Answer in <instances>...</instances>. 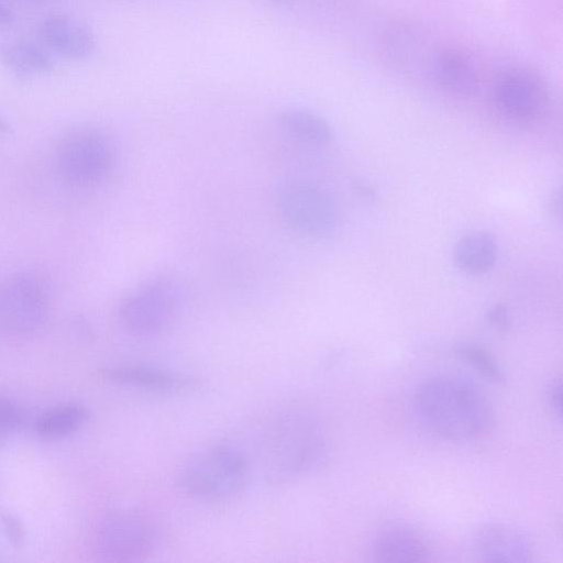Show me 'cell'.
<instances>
[{"instance_id": "1", "label": "cell", "mask_w": 563, "mask_h": 563, "mask_svg": "<svg viewBox=\"0 0 563 563\" xmlns=\"http://www.w3.org/2000/svg\"><path fill=\"white\" fill-rule=\"evenodd\" d=\"M419 423L437 438L466 442L486 434L494 422L490 402L474 384L449 375L432 377L412 400Z\"/></svg>"}, {"instance_id": "2", "label": "cell", "mask_w": 563, "mask_h": 563, "mask_svg": "<svg viewBox=\"0 0 563 563\" xmlns=\"http://www.w3.org/2000/svg\"><path fill=\"white\" fill-rule=\"evenodd\" d=\"M329 456V442L320 422L309 412L278 416L265 438V457L275 474L297 477L314 473Z\"/></svg>"}, {"instance_id": "3", "label": "cell", "mask_w": 563, "mask_h": 563, "mask_svg": "<svg viewBox=\"0 0 563 563\" xmlns=\"http://www.w3.org/2000/svg\"><path fill=\"white\" fill-rule=\"evenodd\" d=\"M245 456L230 445H213L190 457L179 470L176 485L185 495L202 501H225L246 484Z\"/></svg>"}, {"instance_id": "4", "label": "cell", "mask_w": 563, "mask_h": 563, "mask_svg": "<svg viewBox=\"0 0 563 563\" xmlns=\"http://www.w3.org/2000/svg\"><path fill=\"white\" fill-rule=\"evenodd\" d=\"M114 148L109 137L96 129H80L63 139L56 168L68 185L86 187L100 183L112 170Z\"/></svg>"}, {"instance_id": "5", "label": "cell", "mask_w": 563, "mask_h": 563, "mask_svg": "<svg viewBox=\"0 0 563 563\" xmlns=\"http://www.w3.org/2000/svg\"><path fill=\"white\" fill-rule=\"evenodd\" d=\"M180 286L167 277L155 278L135 289L119 309L123 327L136 335L166 330L177 318L181 303Z\"/></svg>"}, {"instance_id": "6", "label": "cell", "mask_w": 563, "mask_h": 563, "mask_svg": "<svg viewBox=\"0 0 563 563\" xmlns=\"http://www.w3.org/2000/svg\"><path fill=\"white\" fill-rule=\"evenodd\" d=\"M159 533L151 519L134 511L107 516L97 527L95 547L111 562H140L155 553Z\"/></svg>"}, {"instance_id": "7", "label": "cell", "mask_w": 563, "mask_h": 563, "mask_svg": "<svg viewBox=\"0 0 563 563\" xmlns=\"http://www.w3.org/2000/svg\"><path fill=\"white\" fill-rule=\"evenodd\" d=\"M48 309L47 289L36 275L16 273L0 282V331L33 332L44 324Z\"/></svg>"}, {"instance_id": "8", "label": "cell", "mask_w": 563, "mask_h": 563, "mask_svg": "<svg viewBox=\"0 0 563 563\" xmlns=\"http://www.w3.org/2000/svg\"><path fill=\"white\" fill-rule=\"evenodd\" d=\"M277 211L288 228L306 235L324 234L335 222V209L329 195L302 181L287 183L279 189Z\"/></svg>"}, {"instance_id": "9", "label": "cell", "mask_w": 563, "mask_h": 563, "mask_svg": "<svg viewBox=\"0 0 563 563\" xmlns=\"http://www.w3.org/2000/svg\"><path fill=\"white\" fill-rule=\"evenodd\" d=\"M495 106L505 117L520 122L539 119L549 106V92L536 74L514 69L504 74L495 84Z\"/></svg>"}, {"instance_id": "10", "label": "cell", "mask_w": 563, "mask_h": 563, "mask_svg": "<svg viewBox=\"0 0 563 563\" xmlns=\"http://www.w3.org/2000/svg\"><path fill=\"white\" fill-rule=\"evenodd\" d=\"M384 46L388 58L398 69L431 79L441 48L424 29L413 23H395L384 35Z\"/></svg>"}, {"instance_id": "11", "label": "cell", "mask_w": 563, "mask_h": 563, "mask_svg": "<svg viewBox=\"0 0 563 563\" xmlns=\"http://www.w3.org/2000/svg\"><path fill=\"white\" fill-rule=\"evenodd\" d=\"M476 556L485 562H527L531 545L519 529L501 522H486L478 526L472 537Z\"/></svg>"}, {"instance_id": "12", "label": "cell", "mask_w": 563, "mask_h": 563, "mask_svg": "<svg viewBox=\"0 0 563 563\" xmlns=\"http://www.w3.org/2000/svg\"><path fill=\"white\" fill-rule=\"evenodd\" d=\"M37 32L48 49L65 57L86 59L95 52L93 33L86 24L70 15H48L42 20Z\"/></svg>"}, {"instance_id": "13", "label": "cell", "mask_w": 563, "mask_h": 563, "mask_svg": "<svg viewBox=\"0 0 563 563\" xmlns=\"http://www.w3.org/2000/svg\"><path fill=\"white\" fill-rule=\"evenodd\" d=\"M371 555L377 562H421L430 559L431 549L417 529L405 523H391L375 536Z\"/></svg>"}, {"instance_id": "14", "label": "cell", "mask_w": 563, "mask_h": 563, "mask_svg": "<svg viewBox=\"0 0 563 563\" xmlns=\"http://www.w3.org/2000/svg\"><path fill=\"white\" fill-rule=\"evenodd\" d=\"M100 376L112 384L164 394L181 393L197 386L196 380L187 376L139 365L102 368Z\"/></svg>"}, {"instance_id": "15", "label": "cell", "mask_w": 563, "mask_h": 563, "mask_svg": "<svg viewBox=\"0 0 563 563\" xmlns=\"http://www.w3.org/2000/svg\"><path fill=\"white\" fill-rule=\"evenodd\" d=\"M497 257V243L493 234L476 230L463 235L454 246L453 261L456 267L471 275L489 272Z\"/></svg>"}, {"instance_id": "16", "label": "cell", "mask_w": 563, "mask_h": 563, "mask_svg": "<svg viewBox=\"0 0 563 563\" xmlns=\"http://www.w3.org/2000/svg\"><path fill=\"white\" fill-rule=\"evenodd\" d=\"M89 409L79 402L59 404L44 411L34 431L42 440H60L80 430L89 420Z\"/></svg>"}, {"instance_id": "17", "label": "cell", "mask_w": 563, "mask_h": 563, "mask_svg": "<svg viewBox=\"0 0 563 563\" xmlns=\"http://www.w3.org/2000/svg\"><path fill=\"white\" fill-rule=\"evenodd\" d=\"M0 60L20 77L49 73L54 65L48 51L32 41L19 40L0 45Z\"/></svg>"}, {"instance_id": "18", "label": "cell", "mask_w": 563, "mask_h": 563, "mask_svg": "<svg viewBox=\"0 0 563 563\" xmlns=\"http://www.w3.org/2000/svg\"><path fill=\"white\" fill-rule=\"evenodd\" d=\"M278 125L290 137L312 144H327L332 139L330 124L320 114L300 107H288L279 111Z\"/></svg>"}, {"instance_id": "19", "label": "cell", "mask_w": 563, "mask_h": 563, "mask_svg": "<svg viewBox=\"0 0 563 563\" xmlns=\"http://www.w3.org/2000/svg\"><path fill=\"white\" fill-rule=\"evenodd\" d=\"M431 79L440 87L456 93H467L476 86V73L460 52L441 48L434 62Z\"/></svg>"}, {"instance_id": "20", "label": "cell", "mask_w": 563, "mask_h": 563, "mask_svg": "<svg viewBox=\"0 0 563 563\" xmlns=\"http://www.w3.org/2000/svg\"><path fill=\"white\" fill-rule=\"evenodd\" d=\"M454 353L487 380L501 383L505 379L498 361L481 344L460 342L454 346Z\"/></svg>"}, {"instance_id": "21", "label": "cell", "mask_w": 563, "mask_h": 563, "mask_svg": "<svg viewBox=\"0 0 563 563\" xmlns=\"http://www.w3.org/2000/svg\"><path fill=\"white\" fill-rule=\"evenodd\" d=\"M23 423L22 409L14 401L0 397V444L16 433Z\"/></svg>"}, {"instance_id": "22", "label": "cell", "mask_w": 563, "mask_h": 563, "mask_svg": "<svg viewBox=\"0 0 563 563\" xmlns=\"http://www.w3.org/2000/svg\"><path fill=\"white\" fill-rule=\"evenodd\" d=\"M0 526L8 541L15 548L24 545L26 532L21 520L13 514L0 510Z\"/></svg>"}, {"instance_id": "23", "label": "cell", "mask_w": 563, "mask_h": 563, "mask_svg": "<svg viewBox=\"0 0 563 563\" xmlns=\"http://www.w3.org/2000/svg\"><path fill=\"white\" fill-rule=\"evenodd\" d=\"M562 385L560 379L551 380L545 387V400L553 413L561 416Z\"/></svg>"}, {"instance_id": "24", "label": "cell", "mask_w": 563, "mask_h": 563, "mask_svg": "<svg viewBox=\"0 0 563 563\" xmlns=\"http://www.w3.org/2000/svg\"><path fill=\"white\" fill-rule=\"evenodd\" d=\"M487 320L500 331H507L510 327V317L507 308L497 303L487 311Z\"/></svg>"}, {"instance_id": "25", "label": "cell", "mask_w": 563, "mask_h": 563, "mask_svg": "<svg viewBox=\"0 0 563 563\" xmlns=\"http://www.w3.org/2000/svg\"><path fill=\"white\" fill-rule=\"evenodd\" d=\"M274 8L282 10H294L302 0H265Z\"/></svg>"}, {"instance_id": "26", "label": "cell", "mask_w": 563, "mask_h": 563, "mask_svg": "<svg viewBox=\"0 0 563 563\" xmlns=\"http://www.w3.org/2000/svg\"><path fill=\"white\" fill-rule=\"evenodd\" d=\"M12 10L2 1H0V26L9 25L13 21Z\"/></svg>"}, {"instance_id": "27", "label": "cell", "mask_w": 563, "mask_h": 563, "mask_svg": "<svg viewBox=\"0 0 563 563\" xmlns=\"http://www.w3.org/2000/svg\"><path fill=\"white\" fill-rule=\"evenodd\" d=\"M3 130H7V124L4 123V121H2V119L0 118V131H3Z\"/></svg>"}]
</instances>
